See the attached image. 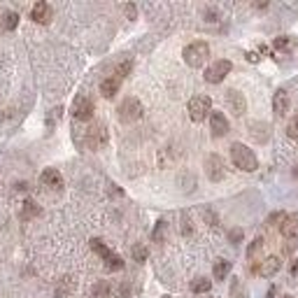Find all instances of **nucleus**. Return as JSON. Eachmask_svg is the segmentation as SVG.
Returning a JSON list of instances; mask_svg holds the SVG:
<instances>
[{"instance_id": "nucleus-1", "label": "nucleus", "mask_w": 298, "mask_h": 298, "mask_svg": "<svg viewBox=\"0 0 298 298\" xmlns=\"http://www.w3.org/2000/svg\"><path fill=\"white\" fill-rule=\"evenodd\" d=\"M231 161L235 168H240V170H245V172H254L256 168H259L256 154L252 152L247 145H243V142H233L231 145Z\"/></svg>"}, {"instance_id": "nucleus-2", "label": "nucleus", "mask_w": 298, "mask_h": 298, "mask_svg": "<svg viewBox=\"0 0 298 298\" xmlns=\"http://www.w3.org/2000/svg\"><path fill=\"white\" fill-rule=\"evenodd\" d=\"M182 56H184V63H187V66L201 68V66H205V61L210 58V44L207 42H191V44L184 47Z\"/></svg>"}, {"instance_id": "nucleus-3", "label": "nucleus", "mask_w": 298, "mask_h": 298, "mask_svg": "<svg viewBox=\"0 0 298 298\" xmlns=\"http://www.w3.org/2000/svg\"><path fill=\"white\" fill-rule=\"evenodd\" d=\"M116 112H119V119H122L124 124H133L142 116L145 107H142V103L138 100V98H126V100L119 105V110Z\"/></svg>"}, {"instance_id": "nucleus-4", "label": "nucleus", "mask_w": 298, "mask_h": 298, "mask_svg": "<svg viewBox=\"0 0 298 298\" xmlns=\"http://www.w3.org/2000/svg\"><path fill=\"white\" fill-rule=\"evenodd\" d=\"M212 112V100L210 96H196L189 100V116H191V122H203L207 114Z\"/></svg>"}, {"instance_id": "nucleus-5", "label": "nucleus", "mask_w": 298, "mask_h": 298, "mask_svg": "<svg viewBox=\"0 0 298 298\" xmlns=\"http://www.w3.org/2000/svg\"><path fill=\"white\" fill-rule=\"evenodd\" d=\"M233 70V63L228 61V58H219V61H214L212 66L205 70V82H210V84H219V82H224V77Z\"/></svg>"}, {"instance_id": "nucleus-6", "label": "nucleus", "mask_w": 298, "mask_h": 298, "mask_svg": "<svg viewBox=\"0 0 298 298\" xmlns=\"http://www.w3.org/2000/svg\"><path fill=\"white\" fill-rule=\"evenodd\" d=\"M105 145H107V128H105V124L98 122L86 131V147L89 149H100Z\"/></svg>"}, {"instance_id": "nucleus-7", "label": "nucleus", "mask_w": 298, "mask_h": 298, "mask_svg": "<svg viewBox=\"0 0 298 298\" xmlns=\"http://www.w3.org/2000/svg\"><path fill=\"white\" fill-rule=\"evenodd\" d=\"M73 116L77 122H89L93 116V100L86 96H77L73 103Z\"/></svg>"}, {"instance_id": "nucleus-8", "label": "nucleus", "mask_w": 298, "mask_h": 298, "mask_svg": "<svg viewBox=\"0 0 298 298\" xmlns=\"http://www.w3.org/2000/svg\"><path fill=\"white\" fill-rule=\"evenodd\" d=\"M205 172L210 177V182H221L224 180V161L217 154H210L205 158Z\"/></svg>"}, {"instance_id": "nucleus-9", "label": "nucleus", "mask_w": 298, "mask_h": 298, "mask_svg": "<svg viewBox=\"0 0 298 298\" xmlns=\"http://www.w3.org/2000/svg\"><path fill=\"white\" fill-rule=\"evenodd\" d=\"M226 103H228V107H231V112L235 116H243L247 112V100H245V96L237 89H228L226 91Z\"/></svg>"}, {"instance_id": "nucleus-10", "label": "nucleus", "mask_w": 298, "mask_h": 298, "mask_svg": "<svg viewBox=\"0 0 298 298\" xmlns=\"http://www.w3.org/2000/svg\"><path fill=\"white\" fill-rule=\"evenodd\" d=\"M210 128H212L214 138L228 133V119L224 116V112H210Z\"/></svg>"}, {"instance_id": "nucleus-11", "label": "nucleus", "mask_w": 298, "mask_h": 298, "mask_svg": "<svg viewBox=\"0 0 298 298\" xmlns=\"http://www.w3.org/2000/svg\"><path fill=\"white\" fill-rule=\"evenodd\" d=\"M280 268H282V261L277 256H268V259L261 261V266H256L254 270L261 275V277H273L275 273H280Z\"/></svg>"}, {"instance_id": "nucleus-12", "label": "nucleus", "mask_w": 298, "mask_h": 298, "mask_svg": "<svg viewBox=\"0 0 298 298\" xmlns=\"http://www.w3.org/2000/svg\"><path fill=\"white\" fill-rule=\"evenodd\" d=\"M51 5L49 3H35L31 10V19L35 21V24H49L51 21Z\"/></svg>"}, {"instance_id": "nucleus-13", "label": "nucleus", "mask_w": 298, "mask_h": 298, "mask_svg": "<svg viewBox=\"0 0 298 298\" xmlns=\"http://www.w3.org/2000/svg\"><path fill=\"white\" fill-rule=\"evenodd\" d=\"M40 182H42L44 187H49V189H61L63 187V177L56 168H47V170H42V175H40Z\"/></svg>"}, {"instance_id": "nucleus-14", "label": "nucleus", "mask_w": 298, "mask_h": 298, "mask_svg": "<svg viewBox=\"0 0 298 298\" xmlns=\"http://www.w3.org/2000/svg\"><path fill=\"white\" fill-rule=\"evenodd\" d=\"M280 233L289 240V237H298V214H286L284 221L280 224Z\"/></svg>"}, {"instance_id": "nucleus-15", "label": "nucleus", "mask_w": 298, "mask_h": 298, "mask_svg": "<svg viewBox=\"0 0 298 298\" xmlns=\"http://www.w3.org/2000/svg\"><path fill=\"white\" fill-rule=\"evenodd\" d=\"M273 112L275 116H284L289 112V96H286V91H277L273 96Z\"/></svg>"}, {"instance_id": "nucleus-16", "label": "nucleus", "mask_w": 298, "mask_h": 298, "mask_svg": "<svg viewBox=\"0 0 298 298\" xmlns=\"http://www.w3.org/2000/svg\"><path fill=\"white\" fill-rule=\"evenodd\" d=\"M119 86H122V82L116 77H107L100 82V93H103V98H114L116 91H119Z\"/></svg>"}, {"instance_id": "nucleus-17", "label": "nucleus", "mask_w": 298, "mask_h": 298, "mask_svg": "<svg viewBox=\"0 0 298 298\" xmlns=\"http://www.w3.org/2000/svg\"><path fill=\"white\" fill-rule=\"evenodd\" d=\"M231 261H224V259H219V261L214 263L212 268V275H214V280H226L228 277V273H231Z\"/></svg>"}, {"instance_id": "nucleus-18", "label": "nucleus", "mask_w": 298, "mask_h": 298, "mask_svg": "<svg viewBox=\"0 0 298 298\" xmlns=\"http://www.w3.org/2000/svg\"><path fill=\"white\" fill-rule=\"evenodd\" d=\"M110 291H112L110 282L100 280V282H96V284H93V289H91V298H107V296H110Z\"/></svg>"}, {"instance_id": "nucleus-19", "label": "nucleus", "mask_w": 298, "mask_h": 298, "mask_svg": "<svg viewBox=\"0 0 298 298\" xmlns=\"http://www.w3.org/2000/svg\"><path fill=\"white\" fill-rule=\"evenodd\" d=\"M37 214H40V205L33 201H26L24 203V210H21V219L28 221V219H35Z\"/></svg>"}, {"instance_id": "nucleus-20", "label": "nucleus", "mask_w": 298, "mask_h": 298, "mask_svg": "<svg viewBox=\"0 0 298 298\" xmlns=\"http://www.w3.org/2000/svg\"><path fill=\"white\" fill-rule=\"evenodd\" d=\"M91 250L96 252V254L100 256L103 261H105V259H107V256L112 254V250H110V247H107V245L103 243V240H100V237H93V240H91Z\"/></svg>"}, {"instance_id": "nucleus-21", "label": "nucleus", "mask_w": 298, "mask_h": 298, "mask_svg": "<svg viewBox=\"0 0 298 298\" xmlns=\"http://www.w3.org/2000/svg\"><path fill=\"white\" fill-rule=\"evenodd\" d=\"M212 289V282L207 280V277H196L194 282H191V291L194 293H207Z\"/></svg>"}, {"instance_id": "nucleus-22", "label": "nucleus", "mask_w": 298, "mask_h": 298, "mask_svg": "<svg viewBox=\"0 0 298 298\" xmlns=\"http://www.w3.org/2000/svg\"><path fill=\"white\" fill-rule=\"evenodd\" d=\"M124 266H126V263H124V259L119 254H114V252H112V254L105 259V268H107V270H112V273H114V270H124Z\"/></svg>"}, {"instance_id": "nucleus-23", "label": "nucleus", "mask_w": 298, "mask_h": 298, "mask_svg": "<svg viewBox=\"0 0 298 298\" xmlns=\"http://www.w3.org/2000/svg\"><path fill=\"white\" fill-rule=\"evenodd\" d=\"M165 231H168V221H165V219H158L156 226H154V231H152V240H154V243H163Z\"/></svg>"}, {"instance_id": "nucleus-24", "label": "nucleus", "mask_w": 298, "mask_h": 298, "mask_svg": "<svg viewBox=\"0 0 298 298\" xmlns=\"http://www.w3.org/2000/svg\"><path fill=\"white\" fill-rule=\"evenodd\" d=\"M19 26V14L17 12H7L5 17H3V28L5 31H14Z\"/></svg>"}, {"instance_id": "nucleus-25", "label": "nucleus", "mask_w": 298, "mask_h": 298, "mask_svg": "<svg viewBox=\"0 0 298 298\" xmlns=\"http://www.w3.org/2000/svg\"><path fill=\"white\" fill-rule=\"evenodd\" d=\"M131 70H133V61H124V63H119V66H116V79L122 82L124 77H128V75H131Z\"/></svg>"}, {"instance_id": "nucleus-26", "label": "nucleus", "mask_w": 298, "mask_h": 298, "mask_svg": "<svg viewBox=\"0 0 298 298\" xmlns=\"http://www.w3.org/2000/svg\"><path fill=\"white\" fill-rule=\"evenodd\" d=\"M131 254H133V259L138 263H145L147 261V247H145V245H135L133 250H131Z\"/></svg>"}, {"instance_id": "nucleus-27", "label": "nucleus", "mask_w": 298, "mask_h": 298, "mask_svg": "<svg viewBox=\"0 0 298 298\" xmlns=\"http://www.w3.org/2000/svg\"><path fill=\"white\" fill-rule=\"evenodd\" d=\"M291 44H293V40L289 35H280V37H275L273 40L275 49H291Z\"/></svg>"}, {"instance_id": "nucleus-28", "label": "nucleus", "mask_w": 298, "mask_h": 298, "mask_svg": "<svg viewBox=\"0 0 298 298\" xmlns=\"http://www.w3.org/2000/svg\"><path fill=\"white\" fill-rule=\"evenodd\" d=\"M261 250H263V237H256L254 243H252L250 247H247V259H254V256L259 254Z\"/></svg>"}, {"instance_id": "nucleus-29", "label": "nucleus", "mask_w": 298, "mask_h": 298, "mask_svg": "<svg viewBox=\"0 0 298 298\" xmlns=\"http://www.w3.org/2000/svg\"><path fill=\"white\" fill-rule=\"evenodd\" d=\"M114 296L116 298H131V284H128V282H122V284L114 289Z\"/></svg>"}, {"instance_id": "nucleus-30", "label": "nucleus", "mask_w": 298, "mask_h": 298, "mask_svg": "<svg viewBox=\"0 0 298 298\" xmlns=\"http://www.w3.org/2000/svg\"><path fill=\"white\" fill-rule=\"evenodd\" d=\"M286 135H289V138H293V140L298 138V114L293 116L291 122H289V126H286Z\"/></svg>"}, {"instance_id": "nucleus-31", "label": "nucleus", "mask_w": 298, "mask_h": 298, "mask_svg": "<svg viewBox=\"0 0 298 298\" xmlns=\"http://www.w3.org/2000/svg\"><path fill=\"white\" fill-rule=\"evenodd\" d=\"M194 233V226H191V219H189V214L184 212L182 214V235H191Z\"/></svg>"}, {"instance_id": "nucleus-32", "label": "nucleus", "mask_w": 298, "mask_h": 298, "mask_svg": "<svg viewBox=\"0 0 298 298\" xmlns=\"http://www.w3.org/2000/svg\"><path fill=\"white\" fill-rule=\"evenodd\" d=\"M228 240H231L233 245L243 243V228H231V231H228Z\"/></svg>"}, {"instance_id": "nucleus-33", "label": "nucleus", "mask_w": 298, "mask_h": 298, "mask_svg": "<svg viewBox=\"0 0 298 298\" xmlns=\"http://www.w3.org/2000/svg\"><path fill=\"white\" fill-rule=\"evenodd\" d=\"M245 58H247L250 63H259V61H261V56L256 54V51H247V54H245Z\"/></svg>"}, {"instance_id": "nucleus-34", "label": "nucleus", "mask_w": 298, "mask_h": 298, "mask_svg": "<svg viewBox=\"0 0 298 298\" xmlns=\"http://www.w3.org/2000/svg\"><path fill=\"white\" fill-rule=\"evenodd\" d=\"M203 17H207L205 21H217V12H214V10H205V12H203Z\"/></svg>"}, {"instance_id": "nucleus-35", "label": "nucleus", "mask_w": 298, "mask_h": 298, "mask_svg": "<svg viewBox=\"0 0 298 298\" xmlns=\"http://www.w3.org/2000/svg\"><path fill=\"white\" fill-rule=\"evenodd\" d=\"M124 10H126L128 19H135V14H138V10H135V7H133V5H126V7H124Z\"/></svg>"}, {"instance_id": "nucleus-36", "label": "nucleus", "mask_w": 298, "mask_h": 298, "mask_svg": "<svg viewBox=\"0 0 298 298\" xmlns=\"http://www.w3.org/2000/svg\"><path fill=\"white\" fill-rule=\"evenodd\" d=\"M110 196H124V191L116 184H110Z\"/></svg>"}, {"instance_id": "nucleus-37", "label": "nucleus", "mask_w": 298, "mask_h": 298, "mask_svg": "<svg viewBox=\"0 0 298 298\" xmlns=\"http://www.w3.org/2000/svg\"><path fill=\"white\" fill-rule=\"evenodd\" d=\"M291 275H298V261H293V266H291Z\"/></svg>"}, {"instance_id": "nucleus-38", "label": "nucleus", "mask_w": 298, "mask_h": 298, "mask_svg": "<svg viewBox=\"0 0 298 298\" xmlns=\"http://www.w3.org/2000/svg\"><path fill=\"white\" fill-rule=\"evenodd\" d=\"M282 298H293V296H282Z\"/></svg>"}]
</instances>
